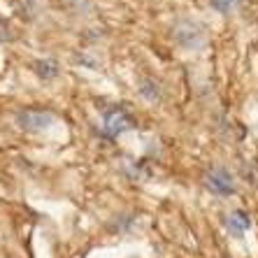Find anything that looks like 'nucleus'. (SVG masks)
<instances>
[{
    "mask_svg": "<svg viewBox=\"0 0 258 258\" xmlns=\"http://www.w3.org/2000/svg\"><path fill=\"white\" fill-rule=\"evenodd\" d=\"M19 123L26 131H44L54 123V114L51 112H42V109H26L19 114Z\"/></svg>",
    "mask_w": 258,
    "mask_h": 258,
    "instance_id": "f257e3e1",
    "label": "nucleus"
},
{
    "mask_svg": "<svg viewBox=\"0 0 258 258\" xmlns=\"http://www.w3.org/2000/svg\"><path fill=\"white\" fill-rule=\"evenodd\" d=\"M131 126H133V119L126 114V109L114 107L105 114V131H107L109 135H119V133L128 131Z\"/></svg>",
    "mask_w": 258,
    "mask_h": 258,
    "instance_id": "f03ea898",
    "label": "nucleus"
},
{
    "mask_svg": "<svg viewBox=\"0 0 258 258\" xmlns=\"http://www.w3.org/2000/svg\"><path fill=\"white\" fill-rule=\"evenodd\" d=\"M207 184H210L212 191L221 193V196H226V193H233V191H235L233 177L228 174V170H223V168L212 170V172L207 174Z\"/></svg>",
    "mask_w": 258,
    "mask_h": 258,
    "instance_id": "7ed1b4c3",
    "label": "nucleus"
},
{
    "mask_svg": "<svg viewBox=\"0 0 258 258\" xmlns=\"http://www.w3.org/2000/svg\"><path fill=\"white\" fill-rule=\"evenodd\" d=\"M226 226H228V230L235 235V237H242V233L244 230H249V226H251V219H249V214H244V212H230L228 219H226Z\"/></svg>",
    "mask_w": 258,
    "mask_h": 258,
    "instance_id": "20e7f679",
    "label": "nucleus"
},
{
    "mask_svg": "<svg viewBox=\"0 0 258 258\" xmlns=\"http://www.w3.org/2000/svg\"><path fill=\"white\" fill-rule=\"evenodd\" d=\"M174 33H186V37H181L179 44H184V47H198L200 42H203L205 37H203V30H198L193 24H188V21H184V24L177 26V30Z\"/></svg>",
    "mask_w": 258,
    "mask_h": 258,
    "instance_id": "39448f33",
    "label": "nucleus"
},
{
    "mask_svg": "<svg viewBox=\"0 0 258 258\" xmlns=\"http://www.w3.org/2000/svg\"><path fill=\"white\" fill-rule=\"evenodd\" d=\"M35 72L40 75V77H56V72H58V68H56L54 60H37L35 63Z\"/></svg>",
    "mask_w": 258,
    "mask_h": 258,
    "instance_id": "423d86ee",
    "label": "nucleus"
},
{
    "mask_svg": "<svg viewBox=\"0 0 258 258\" xmlns=\"http://www.w3.org/2000/svg\"><path fill=\"white\" fill-rule=\"evenodd\" d=\"M237 3H240V0H210V5L214 7L216 12H230Z\"/></svg>",
    "mask_w": 258,
    "mask_h": 258,
    "instance_id": "0eeeda50",
    "label": "nucleus"
}]
</instances>
